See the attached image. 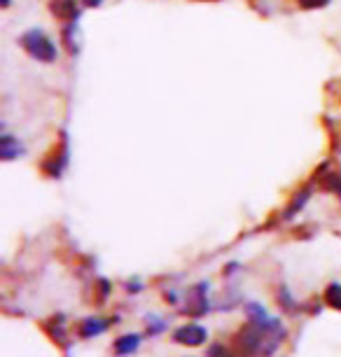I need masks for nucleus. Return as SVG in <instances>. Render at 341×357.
Here are the masks:
<instances>
[{"label":"nucleus","mask_w":341,"mask_h":357,"mask_svg":"<svg viewBox=\"0 0 341 357\" xmlns=\"http://www.w3.org/2000/svg\"><path fill=\"white\" fill-rule=\"evenodd\" d=\"M245 311H248L250 322L238 334V346L243 350V355L269 357L271 353H276L287 336L283 322L269 318L264 308L257 304H248Z\"/></svg>","instance_id":"obj_1"},{"label":"nucleus","mask_w":341,"mask_h":357,"mask_svg":"<svg viewBox=\"0 0 341 357\" xmlns=\"http://www.w3.org/2000/svg\"><path fill=\"white\" fill-rule=\"evenodd\" d=\"M22 47L31 54L33 59H38V61H43V63H52L56 59L54 43H52V40L47 38L43 31H38V29L24 33V36H22Z\"/></svg>","instance_id":"obj_2"},{"label":"nucleus","mask_w":341,"mask_h":357,"mask_svg":"<svg viewBox=\"0 0 341 357\" xmlns=\"http://www.w3.org/2000/svg\"><path fill=\"white\" fill-rule=\"evenodd\" d=\"M209 311V282H199L187 289L185 294V313L190 315H204Z\"/></svg>","instance_id":"obj_3"},{"label":"nucleus","mask_w":341,"mask_h":357,"mask_svg":"<svg viewBox=\"0 0 341 357\" xmlns=\"http://www.w3.org/2000/svg\"><path fill=\"white\" fill-rule=\"evenodd\" d=\"M206 339H209V332L202 327V325H183L178 327L176 332H173V341L180 343V346H190V348H197L202 346V343H206Z\"/></svg>","instance_id":"obj_4"},{"label":"nucleus","mask_w":341,"mask_h":357,"mask_svg":"<svg viewBox=\"0 0 341 357\" xmlns=\"http://www.w3.org/2000/svg\"><path fill=\"white\" fill-rule=\"evenodd\" d=\"M52 15L61 22H75L79 15L77 0H52Z\"/></svg>","instance_id":"obj_5"},{"label":"nucleus","mask_w":341,"mask_h":357,"mask_svg":"<svg viewBox=\"0 0 341 357\" xmlns=\"http://www.w3.org/2000/svg\"><path fill=\"white\" fill-rule=\"evenodd\" d=\"M108 329V320H101V318H86L82 320V325L77 327V332L82 339H91V336H98Z\"/></svg>","instance_id":"obj_6"},{"label":"nucleus","mask_w":341,"mask_h":357,"mask_svg":"<svg viewBox=\"0 0 341 357\" xmlns=\"http://www.w3.org/2000/svg\"><path fill=\"white\" fill-rule=\"evenodd\" d=\"M138 346H140L138 334H124L115 341V353L117 355H131V353H136Z\"/></svg>","instance_id":"obj_7"},{"label":"nucleus","mask_w":341,"mask_h":357,"mask_svg":"<svg viewBox=\"0 0 341 357\" xmlns=\"http://www.w3.org/2000/svg\"><path fill=\"white\" fill-rule=\"evenodd\" d=\"M325 301H327V306L334 308V311H341V285L339 282H332V285L325 289Z\"/></svg>","instance_id":"obj_8"},{"label":"nucleus","mask_w":341,"mask_h":357,"mask_svg":"<svg viewBox=\"0 0 341 357\" xmlns=\"http://www.w3.org/2000/svg\"><path fill=\"white\" fill-rule=\"evenodd\" d=\"M19 152H22V145H19L12 136H5L3 138V159H8V161L15 159V157H19Z\"/></svg>","instance_id":"obj_9"},{"label":"nucleus","mask_w":341,"mask_h":357,"mask_svg":"<svg viewBox=\"0 0 341 357\" xmlns=\"http://www.w3.org/2000/svg\"><path fill=\"white\" fill-rule=\"evenodd\" d=\"M330 0H299V5L306 10H316V8H325Z\"/></svg>","instance_id":"obj_10"}]
</instances>
